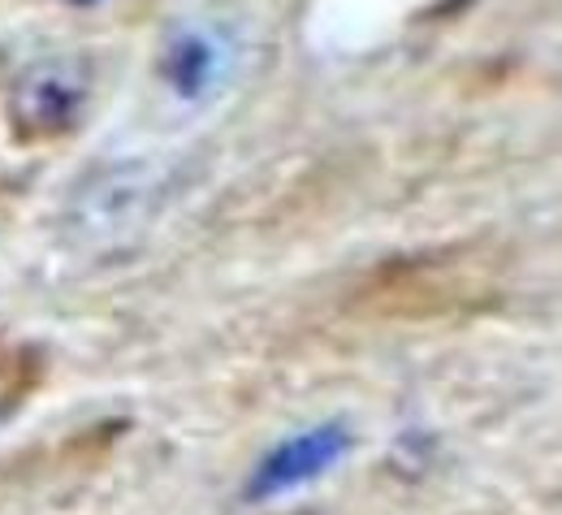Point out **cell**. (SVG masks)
<instances>
[{
    "label": "cell",
    "mask_w": 562,
    "mask_h": 515,
    "mask_svg": "<svg viewBox=\"0 0 562 515\" xmlns=\"http://www.w3.org/2000/svg\"><path fill=\"white\" fill-rule=\"evenodd\" d=\"M91 104V70L78 57H44L13 78L9 139L18 147H48L70 139Z\"/></svg>",
    "instance_id": "6da1fadb"
},
{
    "label": "cell",
    "mask_w": 562,
    "mask_h": 515,
    "mask_svg": "<svg viewBox=\"0 0 562 515\" xmlns=\"http://www.w3.org/2000/svg\"><path fill=\"white\" fill-rule=\"evenodd\" d=\"M70 4H78V9H87V4H100V0H70Z\"/></svg>",
    "instance_id": "277c9868"
},
{
    "label": "cell",
    "mask_w": 562,
    "mask_h": 515,
    "mask_svg": "<svg viewBox=\"0 0 562 515\" xmlns=\"http://www.w3.org/2000/svg\"><path fill=\"white\" fill-rule=\"evenodd\" d=\"M351 441H355L351 429H347L342 421L312 425V429L285 438L256 463V472H251V481H247V494H251V499H273V494L299 490V485L325 477L334 463L347 459Z\"/></svg>",
    "instance_id": "7a4b0ae2"
},
{
    "label": "cell",
    "mask_w": 562,
    "mask_h": 515,
    "mask_svg": "<svg viewBox=\"0 0 562 515\" xmlns=\"http://www.w3.org/2000/svg\"><path fill=\"white\" fill-rule=\"evenodd\" d=\"M165 82L182 96V100H200L204 91H212L216 74H221V48L212 44L204 31H182L160 61Z\"/></svg>",
    "instance_id": "3957f363"
}]
</instances>
